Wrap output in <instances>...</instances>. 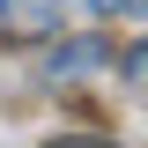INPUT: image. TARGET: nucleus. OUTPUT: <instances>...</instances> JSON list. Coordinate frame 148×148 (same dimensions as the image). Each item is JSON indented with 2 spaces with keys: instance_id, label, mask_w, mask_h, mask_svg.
Masks as SVG:
<instances>
[{
  "instance_id": "7ed1b4c3",
  "label": "nucleus",
  "mask_w": 148,
  "mask_h": 148,
  "mask_svg": "<svg viewBox=\"0 0 148 148\" xmlns=\"http://www.w3.org/2000/svg\"><path fill=\"white\" fill-rule=\"evenodd\" d=\"M96 15H148V0H96Z\"/></svg>"
},
{
  "instance_id": "f03ea898",
  "label": "nucleus",
  "mask_w": 148,
  "mask_h": 148,
  "mask_svg": "<svg viewBox=\"0 0 148 148\" xmlns=\"http://www.w3.org/2000/svg\"><path fill=\"white\" fill-rule=\"evenodd\" d=\"M119 74H126V89H133V96H148V45H133V52L119 59Z\"/></svg>"
},
{
  "instance_id": "20e7f679",
  "label": "nucleus",
  "mask_w": 148,
  "mask_h": 148,
  "mask_svg": "<svg viewBox=\"0 0 148 148\" xmlns=\"http://www.w3.org/2000/svg\"><path fill=\"white\" fill-rule=\"evenodd\" d=\"M59 148H104V141H59Z\"/></svg>"
},
{
  "instance_id": "f257e3e1",
  "label": "nucleus",
  "mask_w": 148,
  "mask_h": 148,
  "mask_svg": "<svg viewBox=\"0 0 148 148\" xmlns=\"http://www.w3.org/2000/svg\"><path fill=\"white\" fill-rule=\"evenodd\" d=\"M104 59H111V52H104V37H67V45L52 52V82H89Z\"/></svg>"
}]
</instances>
